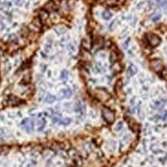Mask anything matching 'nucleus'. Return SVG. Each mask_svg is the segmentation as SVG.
<instances>
[{
  "label": "nucleus",
  "instance_id": "obj_1",
  "mask_svg": "<svg viewBox=\"0 0 167 167\" xmlns=\"http://www.w3.org/2000/svg\"><path fill=\"white\" fill-rule=\"evenodd\" d=\"M94 95L98 100L102 102H105L111 98V95L104 88H96L94 91Z\"/></svg>",
  "mask_w": 167,
  "mask_h": 167
},
{
  "label": "nucleus",
  "instance_id": "obj_2",
  "mask_svg": "<svg viewBox=\"0 0 167 167\" xmlns=\"http://www.w3.org/2000/svg\"><path fill=\"white\" fill-rule=\"evenodd\" d=\"M102 116L104 119L106 121V122H108V124H112L114 121L115 119L114 113L108 108H104L102 109Z\"/></svg>",
  "mask_w": 167,
  "mask_h": 167
},
{
  "label": "nucleus",
  "instance_id": "obj_3",
  "mask_svg": "<svg viewBox=\"0 0 167 167\" xmlns=\"http://www.w3.org/2000/svg\"><path fill=\"white\" fill-rule=\"evenodd\" d=\"M150 66L151 68L156 73H160L164 69V65L163 63L161 60L159 59H155L151 60L150 62Z\"/></svg>",
  "mask_w": 167,
  "mask_h": 167
},
{
  "label": "nucleus",
  "instance_id": "obj_4",
  "mask_svg": "<svg viewBox=\"0 0 167 167\" xmlns=\"http://www.w3.org/2000/svg\"><path fill=\"white\" fill-rule=\"evenodd\" d=\"M147 39H148L149 44L152 47H157L158 45H159L160 42H161L160 37L157 35H155V34H150V35L147 36Z\"/></svg>",
  "mask_w": 167,
  "mask_h": 167
},
{
  "label": "nucleus",
  "instance_id": "obj_5",
  "mask_svg": "<svg viewBox=\"0 0 167 167\" xmlns=\"http://www.w3.org/2000/svg\"><path fill=\"white\" fill-rule=\"evenodd\" d=\"M22 125L23 129L27 132H30L33 130V121L29 118H25L23 121H22Z\"/></svg>",
  "mask_w": 167,
  "mask_h": 167
},
{
  "label": "nucleus",
  "instance_id": "obj_6",
  "mask_svg": "<svg viewBox=\"0 0 167 167\" xmlns=\"http://www.w3.org/2000/svg\"><path fill=\"white\" fill-rule=\"evenodd\" d=\"M126 120H127V121H128V123H129V125L130 129H131L133 132H138V131L139 130V124H138L133 118H128Z\"/></svg>",
  "mask_w": 167,
  "mask_h": 167
},
{
  "label": "nucleus",
  "instance_id": "obj_7",
  "mask_svg": "<svg viewBox=\"0 0 167 167\" xmlns=\"http://www.w3.org/2000/svg\"><path fill=\"white\" fill-rule=\"evenodd\" d=\"M57 8V6L56 3H55L54 1H52V0H51V1H50V2H48V3L45 5V6H44V9H45L46 11H47V12H50V11L56 10Z\"/></svg>",
  "mask_w": 167,
  "mask_h": 167
},
{
  "label": "nucleus",
  "instance_id": "obj_8",
  "mask_svg": "<svg viewBox=\"0 0 167 167\" xmlns=\"http://www.w3.org/2000/svg\"><path fill=\"white\" fill-rule=\"evenodd\" d=\"M81 45H82L83 49H85L86 50H89L92 47V43H91V39H84L81 42Z\"/></svg>",
  "mask_w": 167,
  "mask_h": 167
},
{
  "label": "nucleus",
  "instance_id": "obj_9",
  "mask_svg": "<svg viewBox=\"0 0 167 167\" xmlns=\"http://www.w3.org/2000/svg\"><path fill=\"white\" fill-rule=\"evenodd\" d=\"M122 70V66L119 62H114L113 63L112 66H111V70L114 73V74H118L120 73Z\"/></svg>",
  "mask_w": 167,
  "mask_h": 167
},
{
  "label": "nucleus",
  "instance_id": "obj_10",
  "mask_svg": "<svg viewBox=\"0 0 167 167\" xmlns=\"http://www.w3.org/2000/svg\"><path fill=\"white\" fill-rule=\"evenodd\" d=\"M8 101L12 105H19V104H21L23 102V101L20 100L19 98H17L16 96H13V95H12V96H10L9 98Z\"/></svg>",
  "mask_w": 167,
  "mask_h": 167
},
{
  "label": "nucleus",
  "instance_id": "obj_11",
  "mask_svg": "<svg viewBox=\"0 0 167 167\" xmlns=\"http://www.w3.org/2000/svg\"><path fill=\"white\" fill-rule=\"evenodd\" d=\"M39 19H41V21H42V23H45L47 19H48V18H49V13H48V12L47 11H46L45 9H44V10H41L40 12H39Z\"/></svg>",
  "mask_w": 167,
  "mask_h": 167
},
{
  "label": "nucleus",
  "instance_id": "obj_12",
  "mask_svg": "<svg viewBox=\"0 0 167 167\" xmlns=\"http://www.w3.org/2000/svg\"><path fill=\"white\" fill-rule=\"evenodd\" d=\"M42 21L39 19V17H35L33 20V22L31 23V24H33L35 27H36L37 29H40L42 27Z\"/></svg>",
  "mask_w": 167,
  "mask_h": 167
},
{
  "label": "nucleus",
  "instance_id": "obj_13",
  "mask_svg": "<svg viewBox=\"0 0 167 167\" xmlns=\"http://www.w3.org/2000/svg\"><path fill=\"white\" fill-rule=\"evenodd\" d=\"M122 87H123V82L121 80H118L116 84H115V86H114V90H115V92L119 94L121 90H122Z\"/></svg>",
  "mask_w": 167,
  "mask_h": 167
},
{
  "label": "nucleus",
  "instance_id": "obj_14",
  "mask_svg": "<svg viewBox=\"0 0 167 167\" xmlns=\"http://www.w3.org/2000/svg\"><path fill=\"white\" fill-rule=\"evenodd\" d=\"M137 67L135 66V65H130L128 68V70H127V73H128V75L129 76H133L135 75L136 73H137Z\"/></svg>",
  "mask_w": 167,
  "mask_h": 167
},
{
  "label": "nucleus",
  "instance_id": "obj_15",
  "mask_svg": "<svg viewBox=\"0 0 167 167\" xmlns=\"http://www.w3.org/2000/svg\"><path fill=\"white\" fill-rule=\"evenodd\" d=\"M61 97L62 98H69L72 95V91L70 88H66L61 91Z\"/></svg>",
  "mask_w": 167,
  "mask_h": 167
},
{
  "label": "nucleus",
  "instance_id": "obj_16",
  "mask_svg": "<svg viewBox=\"0 0 167 167\" xmlns=\"http://www.w3.org/2000/svg\"><path fill=\"white\" fill-rule=\"evenodd\" d=\"M45 124H46V120L44 118L38 120V122H37V129H38V130L41 131L42 129H44V128L45 127Z\"/></svg>",
  "mask_w": 167,
  "mask_h": 167
},
{
  "label": "nucleus",
  "instance_id": "obj_17",
  "mask_svg": "<svg viewBox=\"0 0 167 167\" xmlns=\"http://www.w3.org/2000/svg\"><path fill=\"white\" fill-rule=\"evenodd\" d=\"M118 60V54H117V52L115 51H112L110 54V60L111 63H114L117 62Z\"/></svg>",
  "mask_w": 167,
  "mask_h": 167
},
{
  "label": "nucleus",
  "instance_id": "obj_18",
  "mask_svg": "<svg viewBox=\"0 0 167 167\" xmlns=\"http://www.w3.org/2000/svg\"><path fill=\"white\" fill-rule=\"evenodd\" d=\"M81 56L83 57V58H85V60H90L91 58L90 54L88 52V50H86L85 49H84L82 50V52H81Z\"/></svg>",
  "mask_w": 167,
  "mask_h": 167
},
{
  "label": "nucleus",
  "instance_id": "obj_19",
  "mask_svg": "<svg viewBox=\"0 0 167 167\" xmlns=\"http://www.w3.org/2000/svg\"><path fill=\"white\" fill-rule=\"evenodd\" d=\"M10 148L7 145H0V154H6L9 152Z\"/></svg>",
  "mask_w": 167,
  "mask_h": 167
},
{
  "label": "nucleus",
  "instance_id": "obj_20",
  "mask_svg": "<svg viewBox=\"0 0 167 167\" xmlns=\"http://www.w3.org/2000/svg\"><path fill=\"white\" fill-rule=\"evenodd\" d=\"M56 100V98L52 95H47L45 98V101L47 103H53Z\"/></svg>",
  "mask_w": 167,
  "mask_h": 167
},
{
  "label": "nucleus",
  "instance_id": "obj_21",
  "mask_svg": "<svg viewBox=\"0 0 167 167\" xmlns=\"http://www.w3.org/2000/svg\"><path fill=\"white\" fill-rule=\"evenodd\" d=\"M111 16H112V14L109 11H105L102 13V17L105 19H111Z\"/></svg>",
  "mask_w": 167,
  "mask_h": 167
},
{
  "label": "nucleus",
  "instance_id": "obj_22",
  "mask_svg": "<svg viewBox=\"0 0 167 167\" xmlns=\"http://www.w3.org/2000/svg\"><path fill=\"white\" fill-rule=\"evenodd\" d=\"M70 121H71V120H70V118H62V119H60V124H64V125H66V124H70Z\"/></svg>",
  "mask_w": 167,
  "mask_h": 167
},
{
  "label": "nucleus",
  "instance_id": "obj_23",
  "mask_svg": "<svg viewBox=\"0 0 167 167\" xmlns=\"http://www.w3.org/2000/svg\"><path fill=\"white\" fill-rule=\"evenodd\" d=\"M160 17H161V14L160 13H154L152 16V21H154V22H155V21H157V20H159V19H160Z\"/></svg>",
  "mask_w": 167,
  "mask_h": 167
},
{
  "label": "nucleus",
  "instance_id": "obj_24",
  "mask_svg": "<svg viewBox=\"0 0 167 167\" xmlns=\"http://www.w3.org/2000/svg\"><path fill=\"white\" fill-rule=\"evenodd\" d=\"M60 77H61V79H63V80H67V77H68V72H67V70H64L61 72Z\"/></svg>",
  "mask_w": 167,
  "mask_h": 167
},
{
  "label": "nucleus",
  "instance_id": "obj_25",
  "mask_svg": "<svg viewBox=\"0 0 167 167\" xmlns=\"http://www.w3.org/2000/svg\"><path fill=\"white\" fill-rule=\"evenodd\" d=\"M163 105H164V104H163L162 101H156V102L155 103V106L156 108H162Z\"/></svg>",
  "mask_w": 167,
  "mask_h": 167
},
{
  "label": "nucleus",
  "instance_id": "obj_26",
  "mask_svg": "<svg viewBox=\"0 0 167 167\" xmlns=\"http://www.w3.org/2000/svg\"><path fill=\"white\" fill-rule=\"evenodd\" d=\"M122 127H123V123H122V122H118V123L117 124V125H116L115 129H116L117 131H119V130H121V129H122Z\"/></svg>",
  "mask_w": 167,
  "mask_h": 167
},
{
  "label": "nucleus",
  "instance_id": "obj_27",
  "mask_svg": "<svg viewBox=\"0 0 167 167\" xmlns=\"http://www.w3.org/2000/svg\"><path fill=\"white\" fill-rule=\"evenodd\" d=\"M158 3L162 6H164L167 4V0H158Z\"/></svg>",
  "mask_w": 167,
  "mask_h": 167
},
{
  "label": "nucleus",
  "instance_id": "obj_28",
  "mask_svg": "<svg viewBox=\"0 0 167 167\" xmlns=\"http://www.w3.org/2000/svg\"><path fill=\"white\" fill-rule=\"evenodd\" d=\"M116 21H114V22H112L111 23V25H110V26H109V29H111V30H113L115 27H116Z\"/></svg>",
  "mask_w": 167,
  "mask_h": 167
},
{
  "label": "nucleus",
  "instance_id": "obj_29",
  "mask_svg": "<svg viewBox=\"0 0 167 167\" xmlns=\"http://www.w3.org/2000/svg\"><path fill=\"white\" fill-rule=\"evenodd\" d=\"M161 118H162L163 120H165V118H167V111H162Z\"/></svg>",
  "mask_w": 167,
  "mask_h": 167
},
{
  "label": "nucleus",
  "instance_id": "obj_30",
  "mask_svg": "<svg viewBox=\"0 0 167 167\" xmlns=\"http://www.w3.org/2000/svg\"><path fill=\"white\" fill-rule=\"evenodd\" d=\"M165 8H166V9H167V4H166V5H165Z\"/></svg>",
  "mask_w": 167,
  "mask_h": 167
}]
</instances>
